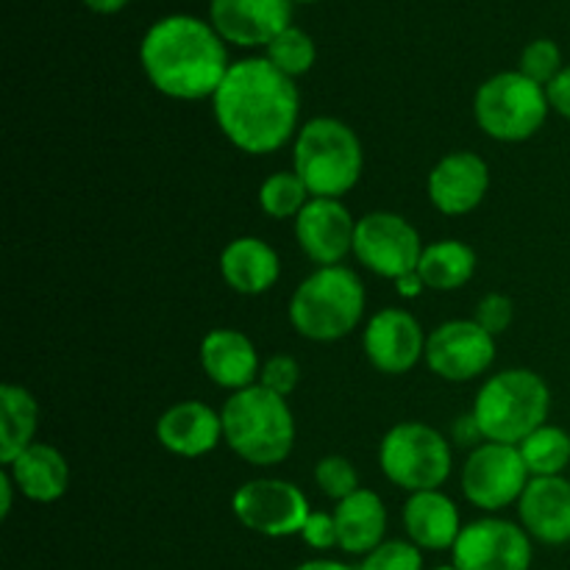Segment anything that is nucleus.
<instances>
[{"mask_svg":"<svg viewBox=\"0 0 570 570\" xmlns=\"http://www.w3.org/2000/svg\"><path fill=\"white\" fill-rule=\"evenodd\" d=\"M451 434H454V443L462 445V449H479L482 443H488L484 440V432L482 426H479V421L473 417V412H468V415H460L454 421V429H451Z\"/></svg>","mask_w":570,"mask_h":570,"instance_id":"nucleus-36","label":"nucleus"},{"mask_svg":"<svg viewBox=\"0 0 570 570\" xmlns=\"http://www.w3.org/2000/svg\"><path fill=\"white\" fill-rule=\"evenodd\" d=\"M295 570H356V568L345 566V562H337V560H309Z\"/></svg>","mask_w":570,"mask_h":570,"instance_id":"nucleus-41","label":"nucleus"},{"mask_svg":"<svg viewBox=\"0 0 570 570\" xmlns=\"http://www.w3.org/2000/svg\"><path fill=\"white\" fill-rule=\"evenodd\" d=\"M379 465L406 493L438 490L451 473V445L438 429L406 421L390 429L379 445Z\"/></svg>","mask_w":570,"mask_h":570,"instance_id":"nucleus-8","label":"nucleus"},{"mask_svg":"<svg viewBox=\"0 0 570 570\" xmlns=\"http://www.w3.org/2000/svg\"><path fill=\"white\" fill-rule=\"evenodd\" d=\"M267 59L289 78L306 76L317 59L315 39L298 26H289L287 31L278 33L271 45H267Z\"/></svg>","mask_w":570,"mask_h":570,"instance_id":"nucleus-29","label":"nucleus"},{"mask_svg":"<svg viewBox=\"0 0 570 570\" xmlns=\"http://www.w3.org/2000/svg\"><path fill=\"white\" fill-rule=\"evenodd\" d=\"M223 282L239 295H262L278 282L282 262L259 237H237L220 254Z\"/></svg>","mask_w":570,"mask_h":570,"instance_id":"nucleus-22","label":"nucleus"},{"mask_svg":"<svg viewBox=\"0 0 570 570\" xmlns=\"http://www.w3.org/2000/svg\"><path fill=\"white\" fill-rule=\"evenodd\" d=\"M451 554L456 570H529L532 538L504 518H482L462 527Z\"/></svg>","mask_w":570,"mask_h":570,"instance_id":"nucleus-12","label":"nucleus"},{"mask_svg":"<svg viewBox=\"0 0 570 570\" xmlns=\"http://www.w3.org/2000/svg\"><path fill=\"white\" fill-rule=\"evenodd\" d=\"M549 109L546 87L523 76L521 70L488 78L473 98L479 128L499 142H523L534 137L543 128Z\"/></svg>","mask_w":570,"mask_h":570,"instance_id":"nucleus-7","label":"nucleus"},{"mask_svg":"<svg viewBox=\"0 0 570 570\" xmlns=\"http://www.w3.org/2000/svg\"><path fill=\"white\" fill-rule=\"evenodd\" d=\"M434 570H456L454 566H440V568H434Z\"/></svg>","mask_w":570,"mask_h":570,"instance_id":"nucleus-42","label":"nucleus"},{"mask_svg":"<svg viewBox=\"0 0 570 570\" xmlns=\"http://www.w3.org/2000/svg\"><path fill=\"white\" fill-rule=\"evenodd\" d=\"M362 142L337 117H312L295 134L293 170L312 198H343L362 176Z\"/></svg>","mask_w":570,"mask_h":570,"instance_id":"nucleus-6","label":"nucleus"},{"mask_svg":"<svg viewBox=\"0 0 570 570\" xmlns=\"http://www.w3.org/2000/svg\"><path fill=\"white\" fill-rule=\"evenodd\" d=\"M237 521L262 538H293L304 532L312 510L298 484L284 479H254L232 499Z\"/></svg>","mask_w":570,"mask_h":570,"instance_id":"nucleus-9","label":"nucleus"},{"mask_svg":"<svg viewBox=\"0 0 570 570\" xmlns=\"http://www.w3.org/2000/svg\"><path fill=\"white\" fill-rule=\"evenodd\" d=\"M423 360L445 382H471L493 365L495 340L476 321L440 323L426 337Z\"/></svg>","mask_w":570,"mask_h":570,"instance_id":"nucleus-13","label":"nucleus"},{"mask_svg":"<svg viewBox=\"0 0 570 570\" xmlns=\"http://www.w3.org/2000/svg\"><path fill=\"white\" fill-rule=\"evenodd\" d=\"M551 410V390L543 376L527 367H512L490 376L473 401V417L488 443L521 445L540 426Z\"/></svg>","mask_w":570,"mask_h":570,"instance_id":"nucleus-4","label":"nucleus"},{"mask_svg":"<svg viewBox=\"0 0 570 570\" xmlns=\"http://www.w3.org/2000/svg\"><path fill=\"white\" fill-rule=\"evenodd\" d=\"M354 256L376 276L399 282L406 273L417 271L423 256L421 234L395 212H371L356 220Z\"/></svg>","mask_w":570,"mask_h":570,"instance_id":"nucleus-11","label":"nucleus"},{"mask_svg":"<svg viewBox=\"0 0 570 570\" xmlns=\"http://www.w3.org/2000/svg\"><path fill=\"white\" fill-rule=\"evenodd\" d=\"M209 22L223 42L267 48L293 26V0H209Z\"/></svg>","mask_w":570,"mask_h":570,"instance_id":"nucleus-14","label":"nucleus"},{"mask_svg":"<svg viewBox=\"0 0 570 570\" xmlns=\"http://www.w3.org/2000/svg\"><path fill=\"white\" fill-rule=\"evenodd\" d=\"M14 479L9 476V471H3L0 473V518H9V512H11V499H14Z\"/></svg>","mask_w":570,"mask_h":570,"instance_id":"nucleus-38","label":"nucleus"},{"mask_svg":"<svg viewBox=\"0 0 570 570\" xmlns=\"http://www.w3.org/2000/svg\"><path fill=\"white\" fill-rule=\"evenodd\" d=\"M293 3H317V0H293Z\"/></svg>","mask_w":570,"mask_h":570,"instance_id":"nucleus-43","label":"nucleus"},{"mask_svg":"<svg viewBox=\"0 0 570 570\" xmlns=\"http://www.w3.org/2000/svg\"><path fill=\"white\" fill-rule=\"evenodd\" d=\"M423 287H426V284H423V278L417 276V271L406 273V276H401L399 282H395V289H399L404 298H415V295L423 293Z\"/></svg>","mask_w":570,"mask_h":570,"instance_id":"nucleus-39","label":"nucleus"},{"mask_svg":"<svg viewBox=\"0 0 570 570\" xmlns=\"http://www.w3.org/2000/svg\"><path fill=\"white\" fill-rule=\"evenodd\" d=\"M139 65L156 92L176 100L215 98L232 67L215 26L193 14L156 20L139 42Z\"/></svg>","mask_w":570,"mask_h":570,"instance_id":"nucleus-2","label":"nucleus"},{"mask_svg":"<svg viewBox=\"0 0 570 570\" xmlns=\"http://www.w3.org/2000/svg\"><path fill=\"white\" fill-rule=\"evenodd\" d=\"M404 529L421 551L454 549L462 532L460 510L440 490L412 493L404 504Z\"/></svg>","mask_w":570,"mask_h":570,"instance_id":"nucleus-21","label":"nucleus"},{"mask_svg":"<svg viewBox=\"0 0 570 570\" xmlns=\"http://www.w3.org/2000/svg\"><path fill=\"white\" fill-rule=\"evenodd\" d=\"M334 523H337L340 549L345 554H371L373 549L384 543L387 532V510L384 501L373 490L360 488L348 499L337 501L334 510Z\"/></svg>","mask_w":570,"mask_h":570,"instance_id":"nucleus-24","label":"nucleus"},{"mask_svg":"<svg viewBox=\"0 0 570 570\" xmlns=\"http://www.w3.org/2000/svg\"><path fill=\"white\" fill-rule=\"evenodd\" d=\"M362 345H365L367 362L387 376L410 373L426 354L421 323L410 312L395 309V306H387L371 317Z\"/></svg>","mask_w":570,"mask_h":570,"instance_id":"nucleus-15","label":"nucleus"},{"mask_svg":"<svg viewBox=\"0 0 570 570\" xmlns=\"http://www.w3.org/2000/svg\"><path fill=\"white\" fill-rule=\"evenodd\" d=\"M562 70V53L557 48V42L551 39H534L523 48L521 53V72L532 81H538L540 87H549Z\"/></svg>","mask_w":570,"mask_h":570,"instance_id":"nucleus-32","label":"nucleus"},{"mask_svg":"<svg viewBox=\"0 0 570 570\" xmlns=\"http://www.w3.org/2000/svg\"><path fill=\"white\" fill-rule=\"evenodd\" d=\"M128 3H131V0H83V6H87L89 11H95V14H117V11L126 9Z\"/></svg>","mask_w":570,"mask_h":570,"instance_id":"nucleus-40","label":"nucleus"},{"mask_svg":"<svg viewBox=\"0 0 570 570\" xmlns=\"http://www.w3.org/2000/svg\"><path fill=\"white\" fill-rule=\"evenodd\" d=\"M365 315V287L351 267H317L295 287L289 323L312 343H334L360 326Z\"/></svg>","mask_w":570,"mask_h":570,"instance_id":"nucleus-5","label":"nucleus"},{"mask_svg":"<svg viewBox=\"0 0 570 570\" xmlns=\"http://www.w3.org/2000/svg\"><path fill=\"white\" fill-rule=\"evenodd\" d=\"M490 189V167L471 150L443 156L429 173V198L443 215H468L484 200Z\"/></svg>","mask_w":570,"mask_h":570,"instance_id":"nucleus-17","label":"nucleus"},{"mask_svg":"<svg viewBox=\"0 0 570 570\" xmlns=\"http://www.w3.org/2000/svg\"><path fill=\"white\" fill-rule=\"evenodd\" d=\"M529 538L546 546L570 543V482L566 476H538L518 501Z\"/></svg>","mask_w":570,"mask_h":570,"instance_id":"nucleus-18","label":"nucleus"},{"mask_svg":"<svg viewBox=\"0 0 570 570\" xmlns=\"http://www.w3.org/2000/svg\"><path fill=\"white\" fill-rule=\"evenodd\" d=\"M356 570H423V551L412 540H384L379 549L362 557Z\"/></svg>","mask_w":570,"mask_h":570,"instance_id":"nucleus-30","label":"nucleus"},{"mask_svg":"<svg viewBox=\"0 0 570 570\" xmlns=\"http://www.w3.org/2000/svg\"><path fill=\"white\" fill-rule=\"evenodd\" d=\"M156 438L170 454L195 460L217 449L223 440V417L200 401H181L156 421Z\"/></svg>","mask_w":570,"mask_h":570,"instance_id":"nucleus-19","label":"nucleus"},{"mask_svg":"<svg viewBox=\"0 0 570 570\" xmlns=\"http://www.w3.org/2000/svg\"><path fill=\"white\" fill-rule=\"evenodd\" d=\"M529 482L532 473L518 445L482 443L468 454L462 468V493L473 507L488 512H499L521 501Z\"/></svg>","mask_w":570,"mask_h":570,"instance_id":"nucleus-10","label":"nucleus"},{"mask_svg":"<svg viewBox=\"0 0 570 570\" xmlns=\"http://www.w3.org/2000/svg\"><path fill=\"white\" fill-rule=\"evenodd\" d=\"M315 482L317 488L323 490V495H328V499L334 501L348 499L351 493L360 490V476H356L351 460H345V456H337V454L323 456V460L317 462Z\"/></svg>","mask_w":570,"mask_h":570,"instance_id":"nucleus-31","label":"nucleus"},{"mask_svg":"<svg viewBox=\"0 0 570 570\" xmlns=\"http://www.w3.org/2000/svg\"><path fill=\"white\" fill-rule=\"evenodd\" d=\"M546 95H549V104L557 115L568 117L570 120V65L562 67L560 76L546 87Z\"/></svg>","mask_w":570,"mask_h":570,"instance_id":"nucleus-37","label":"nucleus"},{"mask_svg":"<svg viewBox=\"0 0 570 570\" xmlns=\"http://www.w3.org/2000/svg\"><path fill=\"white\" fill-rule=\"evenodd\" d=\"M9 476L28 501L53 504L70 488V465L65 454L48 443H33L9 465Z\"/></svg>","mask_w":570,"mask_h":570,"instance_id":"nucleus-23","label":"nucleus"},{"mask_svg":"<svg viewBox=\"0 0 570 570\" xmlns=\"http://www.w3.org/2000/svg\"><path fill=\"white\" fill-rule=\"evenodd\" d=\"M223 440L250 465H278L295 445V417L287 399L262 384L232 393L223 404Z\"/></svg>","mask_w":570,"mask_h":570,"instance_id":"nucleus-3","label":"nucleus"},{"mask_svg":"<svg viewBox=\"0 0 570 570\" xmlns=\"http://www.w3.org/2000/svg\"><path fill=\"white\" fill-rule=\"evenodd\" d=\"M309 200V189H306V184L301 181V176L295 170L273 173V176L265 178L259 187V206L267 217H273V220L298 217Z\"/></svg>","mask_w":570,"mask_h":570,"instance_id":"nucleus-28","label":"nucleus"},{"mask_svg":"<svg viewBox=\"0 0 570 570\" xmlns=\"http://www.w3.org/2000/svg\"><path fill=\"white\" fill-rule=\"evenodd\" d=\"M200 367L223 390L239 393L259 384V356L254 343L237 328H212L200 343Z\"/></svg>","mask_w":570,"mask_h":570,"instance_id":"nucleus-20","label":"nucleus"},{"mask_svg":"<svg viewBox=\"0 0 570 570\" xmlns=\"http://www.w3.org/2000/svg\"><path fill=\"white\" fill-rule=\"evenodd\" d=\"M356 220L337 198H312L295 217V239L306 259L334 267L354 254Z\"/></svg>","mask_w":570,"mask_h":570,"instance_id":"nucleus-16","label":"nucleus"},{"mask_svg":"<svg viewBox=\"0 0 570 570\" xmlns=\"http://www.w3.org/2000/svg\"><path fill=\"white\" fill-rule=\"evenodd\" d=\"M39 406L37 399L20 384H3L0 387V462L6 468L33 445L37 434Z\"/></svg>","mask_w":570,"mask_h":570,"instance_id":"nucleus-25","label":"nucleus"},{"mask_svg":"<svg viewBox=\"0 0 570 570\" xmlns=\"http://www.w3.org/2000/svg\"><path fill=\"white\" fill-rule=\"evenodd\" d=\"M301 538H304V543L309 546V549H317V551H328L334 549V546H340L334 515H328V512H312L304 532H301Z\"/></svg>","mask_w":570,"mask_h":570,"instance_id":"nucleus-35","label":"nucleus"},{"mask_svg":"<svg viewBox=\"0 0 570 570\" xmlns=\"http://www.w3.org/2000/svg\"><path fill=\"white\" fill-rule=\"evenodd\" d=\"M301 379V365L289 354H276L262 365L259 371V384L267 387L271 393L287 399L295 387H298Z\"/></svg>","mask_w":570,"mask_h":570,"instance_id":"nucleus-33","label":"nucleus"},{"mask_svg":"<svg viewBox=\"0 0 570 570\" xmlns=\"http://www.w3.org/2000/svg\"><path fill=\"white\" fill-rule=\"evenodd\" d=\"M223 137L243 154L262 156L295 137L301 95L295 78L284 76L267 56L234 61L212 98Z\"/></svg>","mask_w":570,"mask_h":570,"instance_id":"nucleus-1","label":"nucleus"},{"mask_svg":"<svg viewBox=\"0 0 570 570\" xmlns=\"http://www.w3.org/2000/svg\"><path fill=\"white\" fill-rule=\"evenodd\" d=\"M473 273H476V254L471 245L460 239H438L426 245L417 262V276L429 289H440V293L465 287Z\"/></svg>","mask_w":570,"mask_h":570,"instance_id":"nucleus-26","label":"nucleus"},{"mask_svg":"<svg viewBox=\"0 0 570 570\" xmlns=\"http://www.w3.org/2000/svg\"><path fill=\"white\" fill-rule=\"evenodd\" d=\"M512 317H515V306H512V301L501 293H490L479 301L476 317H473V321H476L484 332L495 337V334H504L507 328H510Z\"/></svg>","mask_w":570,"mask_h":570,"instance_id":"nucleus-34","label":"nucleus"},{"mask_svg":"<svg viewBox=\"0 0 570 570\" xmlns=\"http://www.w3.org/2000/svg\"><path fill=\"white\" fill-rule=\"evenodd\" d=\"M521 456L527 462L532 479L538 476H562L570 465V434L560 426H540L529 434L521 445Z\"/></svg>","mask_w":570,"mask_h":570,"instance_id":"nucleus-27","label":"nucleus"}]
</instances>
